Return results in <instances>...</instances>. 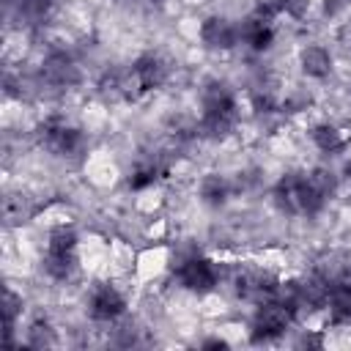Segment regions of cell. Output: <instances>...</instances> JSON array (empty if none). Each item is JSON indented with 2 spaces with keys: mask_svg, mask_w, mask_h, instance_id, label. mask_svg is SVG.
I'll return each mask as SVG.
<instances>
[{
  "mask_svg": "<svg viewBox=\"0 0 351 351\" xmlns=\"http://www.w3.org/2000/svg\"><path fill=\"white\" fill-rule=\"evenodd\" d=\"M236 96L225 85H211L203 93V112H200V129L206 134H228L236 123Z\"/></svg>",
  "mask_w": 351,
  "mask_h": 351,
  "instance_id": "obj_1",
  "label": "cell"
},
{
  "mask_svg": "<svg viewBox=\"0 0 351 351\" xmlns=\"http://www.w3.org/2000/svg\"><path fill=\"white\" fill-rule=\"evenodd\" d=\"M296 315L280 302V299H269V302H261L255 315H252V324H250V340L252 343H269V340H277L293 321Z\"/></svg>",
  "mask_w": 351,
  "mask_h": 351,
  "instance_id": "obj_2",
  "label": "cell"
},
{
  "mask_svg": "<svg viewBox=\"0 0 351 351\" xmlns=\"http://www.w3.org/2000/svg\"><path fill=\"white\" fill-rule=\"evenodd\" d=\"M176 280L192 293H211L219 285V269L206 255H184L176 263Z\"/></svg>",
  "mask_w": 351,
  "mask_h": 351,
  "instance_id": "obj_3",
  "label": "cell"
},
{
  "mask_svg": "<svg viewBox=\"0 0 351 351\" xmlns=\"http://www.w3.org/2000/svg\"><path fill=\"white\" fill-rule=\"evenodd\" d=\"M277 5L274 3H266V5H258L241 25H239V33H241V41L252 49V52H266L271 44H274V16H277Z\"/></svg>",
  "mask_w": 351,
  "mask_h": 351,
  "instance_id": "obj_4",
  "label": "cell"
},
{
  "mask_svg": "<svg viewBox=\"0 0 351 351\" xmlns=\"http://www.w3.org/2000/svg\"><path fill=\"white\" fill-rule=\"evenodd\" d=\"M41 143L58 156H74L85 140L77 126H69L60 118H49L47 123H41Z\"/></svg>",
  "mask_w": 351,
  "mask_h": 351,
  "instance_id": "obj_5",
  "label": "cell"
},
{
  "mask_svg": "<svg viewBox=\"0 0 351 351\" xmlns=\"http://www.w3.org/2000/svg\"><path fill=\"white\" fill-rule=\"evenodd\" d=\"M88 313L93 321H101V324H110V321H118L123 313H126V299L123 293L110 285V282H101L90 291V299H88Z\"/></svg>",
  "mask_w": 351,
  "mask_h": 351,
  "instance_id": "obj_6",
  "label": "cell"
},
{
  "mask_svg": "<svg viewBox=\"0 0 351 351\" xmlns=\"http://www.w3.org/2000/svg\"><path fill=\"white\" fill-rule=\"evenodd\" d=\"M200 41L208 47V49H233L236 44H241V33H239V25L225 19V16H208L203 25H200Z\"/></svg>",
  "mask_w": 351,
  "mask_h": 351,
  "instance_id": "obj_7",
  "label": "cell"
},
{
  "mask_svg": "<svg viewBox=\"0 0 351 351\" xmlns=\"http://www.w3.org/2000/svg\"><path fill=\"white\" fill-rule=\"evenodd\" d=\"M167 80V66L159 55H143L132 66V82L140 90H156Z\"/></svg>",
  "mask_w": 351,
  "mask_h": 351,
  "instance_id": "obj_8",
  "label": "cell"
},
{
  "mask_svg": "<svg viewBox=\"0 0 351 351\" xmlns=\"http://www.w3.org/2000/svg\"><path fill=\"white\" fill-rule=\"evenodd\" d=\"M326 310H329V321L335 326H348L351 324V280L335 282L329 288Z\"/></svg>",
  "mask_w": 351,
  "mask_h": 351,
  "instance_id": "obj_9",
  "label": "cell"
},
{
  "mask_svg": "<svg viewBox=\"0 0 351 351\" xmlns=\"http://www.w3.org/2000/svg\"><path fill=\"white\" fill-rule=\"evenodd\" d=\"M299 66H302V71H304L307 77L321 80V77H326L329 69H332V55H329L326 47L310 44V47H304V49L299 52Z\"/></svg>",
  "mask_w": 351,
  "mask_h": 351,
  "instance_id": "obj_10",
  "label": "cell"
},
{
  "mask_svg": "<svg viewBox=\"0 0 351 351\" xmlns=\"http://www.w3.org/2000/svg\"><path fill=\"white\" fill-rule=\"evenodd\" d=\"M44 77L55 85H71L77 80V66L66 52H55L44 60Z\"/></svg>",
  "mask_w": 351,
  "mask_h": 351,
  "instance_id": "obj_11",
  "label": "cell"
},
{
  "mask_svg": "<svg viewBox=\"0 0 351 351\" xmlns=\"http://www.w3.org/2000/svg\"><path fill=\"white\" fill-rule=\"evenodd\" d=\"M310 134H313L315 148L324 151V154H337V151L346 148V134L335 123H318V126H313Z\"/></svg>",
  "mask_w": 351,
  "mask_h": 351,
  "instance_id": "obj_12",
  "label": "cell"
},
{
  "mask_svg": "<svg viewBox=\"0 0 351 351\" xmlns=\"http://www.w3.org/2000/svg\"><path fill=\"white\" fill-rule=\"evenodd\" d=\"M162 173H165V167L159 165V162H140V165H134V170L129 173V186L132 189H148V186H154L159 178H162Z\"/></svg>",
  "mask_w": 351,
  "mask_h": 351,
  "instance_id": "obj_13",
  "label": "cell"
},
{
  "mask_svg": "<svg viewBox=\"0 0 351 351\" xmlns=\"http://www.w3.org/2000/svg\"><path fill=\"white\" fill-rule=\"evenodd\" d=\"M200 197L208 203V206H219L225 203L228 197V181L222 176H206L200 181Z\"/></svg>",
  "mask_w": 351,
  "mask_h": 351,
  "instance_id": "obj_14",
  "label": "cell"
},
{
  "mask_svg": "<svg viewBox=\"0 0 351 351\" xmlns=\"http://www.w3.org/2000/svg\"><path fill=\"white\" fill-rule=\"evenodd\" d=\"M55 343V335L49 329L47 321H33L30 329H27V346L33 348H44V346H52Z\"/></svg>",
  "mask_w": 351,
  "mask_h": 351,
  "instance_id": "obj_15",
  "label": "cell"
},
{
  "mask_svg": "<svg viewBox=\"0 0 351 351\" xmlns=\"http://www.w3.org/2000/svg\"><path fill=\"white\" fill-rule=\"evenodd\" d=\"M277 11L291 16V19H302L310 11V0H274Z\"/></svg>",
  "mask_w": 351,
  "mask_h": 351,
  "instance_id": "obj_16",
  "label": "cell"
},
{
  "mask_svg": "<svg viewBox=\"0 0 351 351\" xmlns=\"http://www.w3.org/2000/svg\"><path fill=\"white\" fill-rule=\"evenodd\" d=\"M206 348H225V340H206Z\"/></svg>",
  "mask_w": 351,
  "mask_h": 351,
  "instance_id": "obj_17",
  "label": "cell"
}]
</instances>
